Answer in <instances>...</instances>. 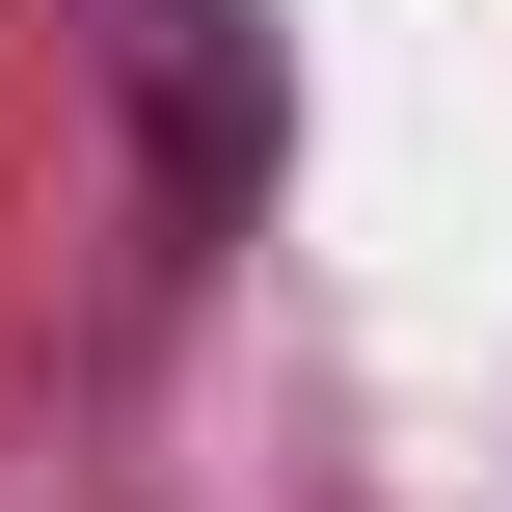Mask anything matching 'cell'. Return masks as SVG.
<instances>
[{
  "label": "cell",
  "instance_id": "6da1fadb",
  "mask_svg": "<svg viewBox=\"0 0 512 512\" xmlns=\"http://www.w3.org/2000/svg\"><path fill=\"white\" fill-rule=\"evenodd\" d=\"M135 81H162V216H243V162H270V27H243V0H135Z\"/></svg>",
  "mask_w": 512,
  "mask_h": 512
}]
</instances>
